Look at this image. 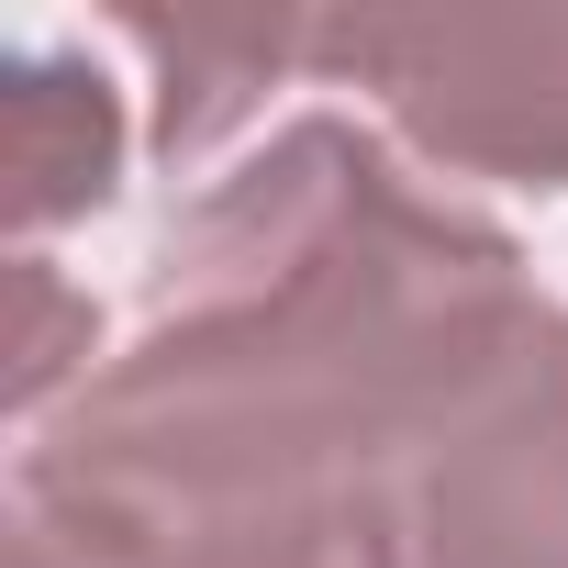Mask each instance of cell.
<instances>
[{
  "label": "cell",
  "mask_w": 568,
  "mask_h": 568,
  "mask_svg": "<svg viewBox=\"0 0 568 568\" xmlns=\"http://www.w3.org/2000/svg\"><path fill=\"white\" fill-rule=\"evenodd\" d=\"M0 568H379V535H368V501L168 513V501H112V490L12 468Z\"/></svg>",
  "instance_id": "4"
},
{
  "label": "cell",
  "mask_w": 568,
  "mask_h": 568,
  "mask_svg": "<svg viewBox=\"0 0 568 568\" xmlns=\"http://www.w3.org/2000/svg\"><path fill=\"white\" fill-rule=\"evenodd\" d=\"M379 568H568V302H535L524 335L402 446L368 490Z\"/></svg>",
  "instance_id": "3"
},
{
  "label": "cell",
  "mask_w": 568,
  "mask_h": 568,
  "mask_svg": "<svg viewBox=\"0 0 568 568\" xmlns=\"http://www.w3.org/2000/svg\"><path fill=\"white\" fill-rule=\"evenodd\" d=\"M302 68L324 90H357L379 134L446 179L568 190V0L324 12L302 23Z\"/></svg>",
  "instance_id": "2"
},
{
  "label": "cell",
  "mask_w": 568,
  "mask_h": 568,
  "mask_svg": "<svg viewBox=\"0 0 568 568\" xmlns=\"http://www.w3.org/2000/svg\"><path fill=\"white\" fill-rule=\"evenodd\" d=\"M12 291H23V346H12V424L34 435V424H57V413L90 390V368H101V302H90V291H68V278H57L45 256H23V267H12Z\"/></svg>",
  "instance_id": "7"
},
{
  "label": "cell",
  "mask_w": 568,
  "mask_h": 568,
  "mask_svg": "<svg viewBox=\"0 0 568 568\" xmlns=\"http://www.w3.org/2000/svg\"><path fill=\"white\" fill-rule=\"evenodd\" d=\"M535 302L490 212L435 190L379 123L302 112L190 190L145 256L134 335L12 468L168 513L368 501Z\"/></svg>",
  "instance_id": "1"
},
{
  "label": "cell",
  "mask_w": 568,
  "mask_h": 568,
  "mask_svg": "<svg viewBox=\"0 0 568 568\" xmlns=\"http://www.w3.org/2000/svg\"><path fill=\"white\" fill-rule=\"evenodd\" d=\"M101 34L145 68V145L168 168H201L223 134L256 123L267 79L302 68V23H256V34H223V23H168V12H101Z\"/></svg>",
  "instance_id": "6"
},
{
  "label": "cell",
  "mask_w": 568,
  "mask_h": 568,
  "mask_svg": "<svg viewBox=\"0 0 568 568\" xmlns=\"http://www.w3.org/2000/svg\"><path fill=\"white\" fill-rule=\"evenodd\" d=\"M134 123H123V79L101 68V23H34L0 90V168H12V223L57 234L79 212H101L123 190Z\"/></svg>",
  "instance_id": "5"
}]
</instances>
